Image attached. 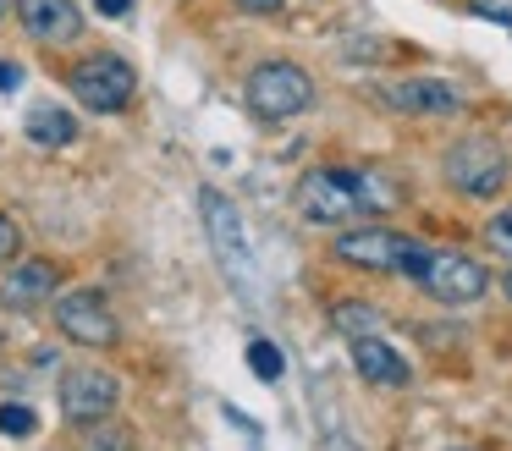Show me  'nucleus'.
<instances>
[{"instance_id": "24", "label": "nucleus", "mask_w": 512, "mask_h": 451, "mask_svg": "<svg viewBox=\"0 0 512 451\" xmlns=\"http://www.w3.org/2000/svg\"><path fill=\"white\" fill-rule=\"evenodd\" d=\"M243 11H259V17H270V11H281V0H237Z\"/></svg>"}, {"instance_id": "21", "label": "nucleus", "mask_w": 512, "mask_h": 451, "mask_svg": "<svg viewBox=\"0 0 512 451\" xmlns=\"http://www.w3.org/2000/svg\"><path fill=\"white\" fill-rule=\"evenodd\" d=\"M474 11H479V17H490V22H507V28H512V0H474Z\"/></svg>"}, {"instance_id": "15", "label": "nucleus", "mask_w": 512, "mask_h": 451, "mask_svg": "<svg viewBox=\"0 0 512 451\" xmlns=\"http://www.w3.org/2000/svg\"><path fill=\"white\" fill-rule=\"evenodd\" d=\"M331 325L342 330L347 341H353V336H375V330H380V314H375V308H364V303H336V308H331Z\"/></svg>"}, {"instance_id": "19", "label": "nucleus", "mask_w": 512, "mask_h": 451, "mask_svg": "<svg viewBox=\"0 0 512 451\" xmlns=\"http://www.w3.org/2000/svg\"><path fill=\"white\" fill-rule=\"evenodd\" d=\"M23 253V231H17L12 215H0V264H12Z\"/></svg>"}, {"instance_id": "9", "label": "nucleus", "mask_w": 512, "mask_h": 451, "mask_svg": "<svg viewBox=\"0 0 512 451\" xmlns=\"http://www.w3.org/2000/svg\"><path fill=\"white\" fill-rule=\"evenodd\" d=\"M122 402V380L111 369H67L61 374V413L72 424H94V418H111Z\"/></svg>"}, {"instance_id": "20", "label": "nucleus", "mask_w": 512, "mask_h": 451, "mask_svg": "<svg viewBox=\"0 0 512 451\" xmlns=\"http://www.w3.org/2000/svg\"><path fill=\"white\" fill-rule=\"evenodd\" d=\"M485 237H490V248L512 253V209H501V215L490 220V226H485Z\"/></svg>"}, {"instance_id": "11", "label": "nucleus", "mask_w": 512, "mask_h": 451, "mask_svg": "<svg viewBox=\"0 0 512 451\" xmlns=\"http://www.w3.org/2000/svg\"><path fill=\"white\" fill-rule=\"evenodd\" d=\"M61 292V270L50 259H12V270L0 275V303L6 308H39Z\"/></svg>"}, {"instance_id": "2", "label": "nucleus", "mask_w": 512, "mask_h": 451, "mask_svg": "<svg viewBox=\"0 0 512 451\" xmlns=\"http://www.w3.org/2000/svg\"><path fill=\"white\" fill-rule=\"evenodd\" d=\"M331 253H336L342 264H358V270L408 275V281H413L430 248H424L419 237H402V231H386V226H358V231H342Z\"/></svg>"}, {"instance_id": "4", "label": "nucleus", "mask_w": 512, "mask_h": 451, "mask_svg": "<svg viewBox=\"0 0 512 451\" xmlns=\"http://www.w3.org/2000/svg\"><path fill=\"white\" fill-rule=\"evenodd\" d=\"M441 171H446V182L457 187V193H468V198H496L501 187H507V176H512V160H507V149H501L496 138H457L452 149H446V160H441Z\"/></svg>"}, {"instance_id": "6", "label": "nucleus", "mask_w": 512, "mask_h": 451, "mask_svg": "<svg viewBox=\"0 0 512 451\" xmlns=\"http://www.w3.org/2000/svg\"><path fill=\"white\" fill-rule=\"evenodd\" d=\"M413 281H419L424 292L435 297V303L463 308V303H479V297H485L490 275H485V264H479V259H468V253L430 248V253H424V264H419V275H413Z\"/></svg>"}, {"instance_id": "3", "label": "nucleus", "mask_w": 512, "mask_h": 451, "mask_svg": "<svg viewBox=\"0 0 512 451\" xmlns=\"http://www.w3.org/2000/svg\"><path fill=\"white\" fill-rule=\"evenodd\" d=\"M314 105V77L298 61H259L248 72V110L259 121H287Z\"/></svg>"}, {"instance_id": "14", "label": "nucleus", "mask_w": 512, "mask_h": 451, "mask_svg": "<svg viewBox=\"0 0 512 451\" xmlns=\"http://www.w3.org/2000/svg\"><path fill=\"white\" fill-rule=\"evenodd\" d=\"M28 138H34L39 149H67V143L78 138V121L61 105H39L34 116H28Z\"/></svg>"}, {"instance_id": "22", "label": "nucleus", "mask_w": 512, "mask_h": 451, "mask_svg": "<svg viewBox=\"0 0 512 451\" xmlns=\"http://www.w3.org/2000/svg\"><path fill=\"white\" fill-rule=\"evenodd\" d=\"M23 88V66L17 61H0V94H17Z\"/></svg>"}, {"instance_id": "17", "label": "nucleus", "mask_w": 512, "mask_h": 451, "mask_svg": "<svg viewBox=\"0 0 512 451\" xmlns=\"http://www.w3.org/2000/svg\"><path fill=\"white\" fill-rule=\"evenodd\" d=\"M248 369H254L259 380H270V385H276L281 374H287V358H281V352H276V341L254 336V341H248Z\"/></svg>"}, {"instance_id": "5", "label": "nucleus", "mask_w": 512, "mask_h": 451, "mask_svg": "<svg viewBox=\"0 0 512 451\" xmlns=\"http://www.w3.org/2000/svg\"><path fill=\"white\" fill-rule=\"evenodd\" d=\"M72 94H78L83 110H100V116H111V110H127L138 94V72L133 61H122V55L100 50V55H83L78 66H72Z\"/></svg>"}, {"instance_id": "18", "label": "nucleus", "mask_w": 512, "mask_h": 451, "mask_svg": "<svg viewBox=\"0 0 512 451\" xmlns=\"http://www.w3.org/2000/svg\"><path fill=\"white\" fill-rule=\"evenodd\" d=\"M34 429H39V413H34V407H23V402H0V435L23 440V435H34Z\"/></svg>"}, {"instance_id": "8", "label": "nucleus", "mask_w": 512, "mask_h": 451, "mask_svg": "<svg viewBox=\"0 0 512 451\" xmlns=\"http://www.w3.org/2000/svg\"><path fill=\"white\" fill-rule=\"evenodd\" d=\"M199 209H204V231H210V248L221 259V270L248 292L254 286V264H248V237H243V220H237V204L226 193H215V187H204Z\"/></svg>"}, {"instance_id": "1", "label": "nucleus", "mask_w": 512, "mask_h": 451, "mask_svg": "<svg viewBox=\"0 0 512 451\" xmlns=\"http://www.w3.org/2000/svg\"><path fill=\"white\" fill-rule=\"evenodd\" d=\"M397 198H402V187L391 182L386 171H375V165H353V171L320 165V171L298 176L292 204H298V215L309 220V226H347V220H358V215L391 209Z\"/></svg>"}, {"instance_id": "25", "label": "nucleus", "mask_w": 512, "mask_h": 451, "mask_svg": "<svg viewBox=\"0 0 512 451\" xmlns=\"http://www.w3.org/2000/svg\"><path fill=\"white\" fill-rule=\"evenodd\" d=\"M501 292H507V303H512V270H507V281H501Z\"/></svg>"}, {"instance_id": "12", "label": "nucleus", "mask_w": 512, "mask_h": 451, "mask_svg": "<svg viewBox=\"0 0 512 451\" xmlns=\"http://www.w3.org/2000/svg\"><path fill=\"white\" fill-rule=\"evenodd\" d=\"M17 22L39 44H72L83 33V11L72 0H17Z\"/></svg>"}, {"instance_id": "26", "label": "nucleus", "mask_w": 512, "mask_h": 451, "mask_svg": "<svg viewBox=\"0 0 512 451\" xmlns=\"http://www.w3.org/2000/svg\"><path fill=\"white\" fill-rule=\"evenodd\" d=\"M0 17H6V0H0Z\"/></svg>"}, {"instance_id": "10", "label": "nucleus", "mask_w": 512, "mask_h": 451, "mask_svg": "<svg viewBox=\"0 0 512 451\" xmlns=\"http://www.w3.org/2000/svg\"><path fill=\"white\" fill-rule=\"evenodd\" d=\"M375 99L402 116H452L463 105V94L446 77H386V83H375Z\"/></svg>"}, {"instance_id": "23", "label": "nucleus", "mask_w": 512, "mask_h": 451, "mask_svg": "<svg viewBox=\"0 0 512 451\" xmlns=\"http://www.w3.org/2000/svg\"><path fill=\"white\" fill-rule=\"evenodd\" d=\"M94 11H100V17H127L133 0H94Z\"/></svg>"}, {"instance_id": "7", "label": "nucleus", "mask_w": 512, "mask_h": 451, "mask_svg": "<svg viewBox=\"0 0 512 451\" xmlns=\"http://www.w3.org/2000/svg\"><path fill=\"white\" fill-rule=\"evenodd\" d=\"M50 308H56V330L67 341H78V347H116V341H122V325H116L111 303H105L100 292H89V286L56 292Z\"/></svg>"}, {"instance_id": "13", "label": "nucleus", "mask_w": 512, "mask_h": 451, "mask_svg": "<svg viewBox=\"0 0 512 451\" xmlns=\"http://www.w3.org/2000/svg\"><path fill=\"white\" fill-rule=\"evenodd\" d=\"M353 369L364 374V385H380V391H402V385L413 380L408 374V358H402L391 341H380V336H353Z\"/></svg>"}, {"instance_id": "16", "label": "nucleus", "mask_w": 512, "mask_h": 451, "mask_svg": "<svg viewBox=\"0 0 512 451\" xmlns=\"http://www.w3.org/2000/svg\"><path fill=\"white\" fill-rule=\"evenodd\" d=\"M83 451H133V435H127V424L94 418V424H83Z\"/></svg>"}]
</instances>
